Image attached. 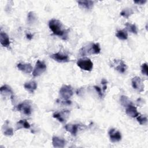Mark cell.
<instances>
[{
  "instance_id": "3",
  "label": "cell",
  "mask_w": 148,
  "mask_h": 148,
  "mask_svg": "<svg viewBox=\"0 0 148 148\" xmlns=\"http://www.w3.org/2000/svg\"><path fill=\"white\" fill-rule=\"evenodd\" d=\"M76 64L80 69L87 71H91L93 68V63L89 58H87L78 60Z\"/></svg>"
},
{
  "instance_id": "18",
  "label": "cell",
  "mask_w": 148,
  "mask_h": 148,
  "mask_svg": "<svg viewBox=\"0 0 148 148\" xmlns=\"http://www.w3.org/2000/svg\"><path fill=\"white\" fill-rule=\"evenodd\" d=\"M0 42L3 47H8L10 45V40L9 36L5 32L2 31L0 32Z\"/></svg>"
},
{
  "instance_id": "11",
  "label": "cell",
  "mask_w": 148,
  "mask_h": 148,
  "mask_svg": "<svg viewBox=\"0 0 148 148\" xmlns=\"http://www.w3.org/2000/svg\"><path fill=\"white\" fill-rule=\"evenodd\" d=\"M50 57L54 61L58 62H67L70 61L68 55L61 53L60 52L50 55Z\"/></svg>"
},
{
  "instance_id": "21",
  "label": "cell",
  "mask_w": 148,
  "mask_h": 148,
  "mask_svg": "<svg viewBox=\"0 0 148 148\" xmlns=\"http://www.w3.org/2000/svg\"><path fill=\"white\" fill-rule=\"evenodd\" d=\"M116 36L117 38L121 40H126L128 38V34L126 31L119 30L117 31Z\"/></svg>"
},
{
  "instance_id": "24",
  "label": "cell",
  "mask_w": 148,
  "mask_h": 148,
  "mask_svg": "<svg viewBox=\"0 0 148 148\" xmlns=\"http://www.w3.org/2000/svg\"><path fill=\"white\" fill-rule=\"evenodd\" d=\"M120 100V103L121 105H123L124 107L126 108L128 105L132 104V102H131V101L125 95L121 96Z\"/></svg>"
},
{
  "instance_id": "17",
  "label": "cell",
  "mask_w": 148,
  "mask_h": 148,
  "mask_svg": "<svg viewBox=\"0 0 148 148\" xmlns=\"http://www.w3.org/2000/svg\"><path fill=\"white\" fill-rule=\"evenodd\" d=\"M24 88L30 93H33L37 88V83L35 81L26 82L24 84Z\"/></svg>"
},
{
  "instance_id": "19",
  "label": "cell",
  "mask_w": 148,
  "mask_h": 148,
  "mask_svg": "<svg viewBox=\"0 0 148 148\" xmlns=\"http://www.w3.org/2000/svg\"><path fill=\"white\" fill-rule=\"evenodd\" d=\"M78 5L81 8L86 10H90L93 7L94 2L92 1H77Z\"/></svg>"
},
{
  "instance_id": "7",
  "label": "cell",
  "mask_w": 148,
  "mask_h": 148,
  "mask_svg": "<svg viewBox=\"0 0 148 148\" xmlns=\"http://www.w3.org/2000/svg\"><path fill=\"white\" fill-rule=\"evenodd\" d=\"M111 65L116 71L121 73H124L127 69L126 64L121 60H114Z\"/></svg>"
},
{
  "instance_id": "23",
  "label": "cell",
  "mask_w": 148,
  "mask_h": 148,
  "mask_svg": "<svg viewBox=\"0 0 148 148\" xmlns=\"http://www.w3.org/2000/svg\"><path fill=\"white\" fill-rule=\"evenodd\" d=\"M36 20V17L35 14L33 12H29L27 15V21L28 24H32Z\"/></svg>"
},
{
  "instance_id": "14",
  "label": "cell",
  "mask_w": 148,
  "mask_h": 148,
  "mask_svg": "<svg viewBox=\"0 0 148 148\" xmlns=\"http://www.w3.org/2000/svg\"><path fill=\"white\" fill-rule=\"evenodd\" d=\"M17 68L18 70L25 73H30L33 69V68L31 64L29 63H27V64L18 63L17 65Z\"/></svg>"
},
{
  "instance_id": "9",
  "label": "cell",
  "mask_w": 148,
  "mask_h": 148,
  "mask_svg": "<svg viewBox=\"0 0 148 148\" xmlns=\"http://www.w3.org/2000/svg\"><path fill=\"white\" fill-rule=\"evenodd\" d=\"M108 134L112 142L116 143L120 141L121 139V135L120 132L114 128L110 129L108 132Z\"/></svg>"
},
{
  "instance_id": "30",
  "label": "cell",
  "mask_w": 148,
  "mask_h": 148,
  "mask_svg": "<svg viewBox=\"0 0 148 148\" xmlns=\"http://www.w3.org/2000/svg\"><path fill=\"white\" fill-rule=\"evenodd\" d=\"M107 80H105V79H103L102 80H101V83L103 85V87H102V90L103 92L105 91V90H106L107 88Z\"/></svg>"
},
{
  "instance_id": "32",
  "label": "cell",
  "mask_w": 148,
  "mask_h": 148,
  "mask_svg": "<svg viewBox=\"0 0 148 148\" xmlns=\"http://www.w3.org/2000/svg\"><path fill=\"white\" fill-rule=\"evenodd\" d=\"M32 36H33V35L30 33H28V34H26V37L29 40H31L32 38Z\"/></svg>"
},
{
  "instance_id": "29",
  "label": "cell",
  "mask_w": 148,
  "mask_h": 148,
  "mask_svg": "<svg viewBox=\"0 0 148 148\" xmlns=\"http://www.w3.org/2000/svg\"><path fill=\"white\" fill-rule=\"evenodd\" d=\"M94 87V88L95 89L96 91L98 92L99 96L101 98L103 97V92H102V91L101 88L100 87H99L98 86H95Z\"/></svg>"
},
{
  "instance_id": "15",
  "label": "cell",
  "mask_w": 148,
  "mask_h": 148,
  "mask_svg": "<svg viewBox=\"0 0 148 148\" xmlns=\"http://www.w3.org/2000/svg\"><path fill=\"white\" fill-rule=\"evenodd\" d=\"M52 144L54 147H64L65 146L66 141L63 138L53 136L52 138Z\"/></svg>"
},
{
  "instance_id": "28",
  "label": "cell",
  "mask_w": 148,
  "mask_h": 148,
  "mask_svg": "<svg viewBox=\"0 0 148 148\" xmlns=\"http://www.w3.org/2000/svg\"><path fill=\"white\" fill-rule=\"evenodd\" d=\"M147 63H144L141 66V72L142 74L147 76Z\"/></svg>"
},
{
  "instance_id": "13",
  "label": "cell",
  "mask_w": 148,
  "mask_h": 148,
  "mask_svg": "<svg viewBox=\"0 0 148 148\" xmlns=\"http://www.w3.org/2000/svg\"><path fill=\"white\" fill-rule=\"evenodd\" d=\"M80 126V124H68L65 126V128L66 131L70 132L73 136H76Z\"/></svg>"
},
{
  "instance_id": "2",
  "label": "cell",
  "mask_w": 148,
  "mask_h": 148,
  "mask_svg": "<svg viewBox=\"0 0 148 148\" xmlns=\"http://www.w3.org/2000/svg\"><path fill=\"white\" fill-rule=\"evenodd\" d=\"M100 52L101 48L99 43H90L80 49L79 54L82 56H85L91 54H98Z\"/></svg>"
},
{
  "instance_id": "31",
  "label": "cell",
  "mask_w": 148,
  "mask_h": 148,
  "mask_svg": "<svg viewBox=\"0 0 148 148\" xmlns=\"http://www.w3.org/2000/svg\"><path fill=\"white\" fill-rule=\"evenodd\" d=\"M146 2H147V1H146V0H145V1L142 0V1H134V3H137V4H139V5H143V4L145 3Z\"/></svg>"
},
{
  "instance_id": "26",
  "label": "cell",
  "mask_w": 148,
  "mask_h": 148,
  "mask_svg": "<svg viewBox=\"0 0 148 148\" xmlns=\"http://www.w3.org/2000/svg\"><path fill=\"white\" fill-rule=\"evenodd\" d=\"M5 123L4 124V129H3V134L6 136H12L13 135V130L12 128H10L8 127V124H6Z\"/></svg>"
},
{
  "instance_id": "20",
  "label": "cell",
  "mask_w": 148,
  "mask_h": 148,
  "mask_svg": "<svg viewBox=\"0 0 148 148\" xmlns=\"http://www.w3.org/2000/svg\"><path fill=\"white\" fill-rule=\"evenodd\" d=\"M31 125L29 124V123L25 119L24 120H20L17 123V129L19 130L21 128H25V129H29L30 128Z\"/></svg>"
},
{
  "instance_id": "5",
  "label": "cell",
  "mask_w": 148,
  "mask_h": 148,
  "mask_svg": "<svg viewBox=\"0 0 148 148\" xmlns=\"http://www.w3.org/2000/svg\"><path fill=\"white\" fill-rule=\"evenodd\" d=\"M16 109L22 112L25 115H30L31 114V105L29 101H24L16 106Z\"/></svg>"
},
{
  "instance_id": "16",
  "label": "cell",
  "mask_w": 148,
  "mask_h": 148,
  "mask_svg": "<svg viewBox=\"0 0 148 148\" xmlns=\"http://www.w3.org/2000/svg\"><path fill=\"white\" fill-rule=\"evenodd\" d=\"M125 112L127 114L131 117H136L139 114L136 108L134 106L132 103L126 107Z\"/></svg>"
},
{
  "instance_id": "12",
  "label": "cell",
  "mask_w": 148,
  "mask_h": 148,
  "mask_svg": "<svg viewBox=\"0 0 148 148\" xmlns=\"http://www.w3.org/2000/svg\"><path fill=\"white\" fill-rule=\"evenodd\" d=\"M0 92L2 95L10 97V99L13 100L14 98V94L12 88L9 86L7 85H4L2 86L0 88Z\"/></svg>"
},
{
  "instance_id": "10",
  "label": "cell",
  "mask_w": 148,
  "mask_h": 148,
  "mask_svg": "<svg viewBox=\"0 0 148 148\" xmlns=\"http://www.w3.org/2000/svg\"><path fill=\"white\" fill-rule=\"evenodd\" d=\"M132 87L139 92H142L144 90V84L141 79L138 76H135L131 80Z\"/></svg>"
},
{
  "instance_id": "22",
  "label": "cell",
  "mask_w": 148,
  "mask_h": 148,
  "mask_svg": "<svg viewBox=\"0 0 148 148\" xmlns=\"http://www.w3.org/2000/svg\"><path fill=\"white\" fill-rule=\"evenodd\" d=\"M134 12L132 10V9L131 8H125L121 12H120V15L122 16L123 17H124V18H128L129 17L132 15L133 14Z\"/></svg>"
},
{
  "instance_id": "4",
  "label": "cell",
  "mask_w": 148,
  "mask_h": 148,
  "mask_svg": "<svg viewBox=\"0 0 148 148\" xmlns=\"http://www.w3.org/2000/svg\"><path fill=\"white\" fill-rule=\"evenodd\" d=\"M60 95L64 100H68L73 94L72 88L69 85H64L60 90Z\"/></svg>"
},
{
  "instance_id": "27",
  "label": "cell",
  "mask_w": 148,
  "mask_h": 148,
  "mask_svg": "<svg viewBox=\"0 0 148 148\" xmlns=\"http://www.w3.org/2000/svg\"><path fill=\"white\" fill-rule=\"evenodd\" d=\"M136 119H137L139 123V124H141V125H144V124H146V123L147 121V119L146 117L143 116H141L140 114H139L136 117Z\"/></svg>"
},
{
  "instance_id": "8",
  "label": "cell",
  "mask_w": 148,
  "mask_h": 148,
  "mask_svg": "<svg viewBox=\"0 0 148 148\" xmlns=\"http://www.w3.org/2000/svg\"><path fill=\"white\" fill-rule=\"evenodd\" d=\"M70 114V112L67 110H61L60 112H56L53 114L54 118L57 119L61 123H65Z\"/></svg>"
},
{
  "instance_id": "6",
  "label": "cell",
  "mask_w": 148,
  "mask_h": 148,
  "mask_svg": "<svg viewBox=\"0 0 148 148\" xmlns=\"http://www.w3.org/2000/svg\"><path fill=\"white\" fill-rule=\"evenodd\" d=\"M46 70V65L44 62L38 60L36 62L35 66L32 72V75L34 77H37L42 74Z\"/></svg>"
},
{
  "instance_id": "25",
  "label": "cell",
  "mask_w": 148,
  "mask_h": 148,
  "mask_svg": "<svg viewBox=\"0 0 148 148\" xmlns=\"http://www.w3.org/2000/svg\"><path fill=\"white\" fill-rule=\"evenodd\" d=\"M125 27L128 29V31H129L130 32H131L133 34H136L138 32L137 28L134 24H131L129 23H127L125 24Z\"/></svg>"
},
{
  "instance_id": "1",
  "label": "cell",
  "mask_w": 148,
  "mask_h": 148,
  "mask_svg": "<svg viewBox=\"0 0 148 148\" xmlns=\"http://www.w3.org/2000/svg\"><path fill=\"white\" fill-rule=\"evenodd\" d=\"M49 28L51 30L53 34L62 39L66 40L68 37V30L65 29L62 23L57 19H51L49 22Z\"/></svg>"
}]
</instances>
